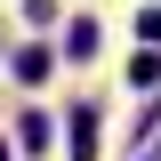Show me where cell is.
Returning <instances> with one entry per match:
<instances>
[{"label":"cell","instance_id":"7a4b0ae2","mask_svg":"<svg viewBox=\"0 0 161 161\" xmlns=\"http://www.w3.org/2000/svg\"><path fill=\"white\" fill-rule=\"evenodd\" d=\"M64 48H73V57H97V24L80 16V24H73V32H64Z\"/></svg>","mask_w":161,"mask_h":161},{"label":"cell","instance_id":"277c9868","mask_svg":"<svg viewBox=\"0 0 161 161\" xmlns=\"http://www.w3.org/2000/svg\"><path fill=\"white\" fill-rule=\"evenodd\" d=\"M137 32H145V40H161V8H145V16H137Z\"/></svg>","mask_w":161,"mask_h":161},{"label":"cell","instance_id":"3957f363","mask_svg":"<svg viewBox=\"0 0 161 161\" xmlns=\"http://www.w3.org/2000/svg\"><path fill=\"white\" fill-rule=\"evenodd\" d=\"M16 80H48V48H24V57H16Z\"/></svg>","mask_w":161,"mask_h":161},{"label":"cell","instance_id":"5b68a950","mask_svg":"<svg viewBox=\"0 0 161 161\" xmlns=\"http://www.w3.org/2000/svg\"><path fill=\"white\" fill-rule=\"evenodd\" d=\"M0 161H8V145H0Z\"/></svg>","mask_w":161,"mask_h":161},{"label":"cell","instance_id":"6da1fadb","mask_svg":"<svg viewBox=\"0 0 161 161\" xmlns=\"http://www.w3.org/2000/svg\"><path fill=\"white\" fill-rule=\"evenodd\" d=\"M73 161H97V105L73 113Z\"/></svg>","mask_w":161,"mask_h":161}]
</instances>
